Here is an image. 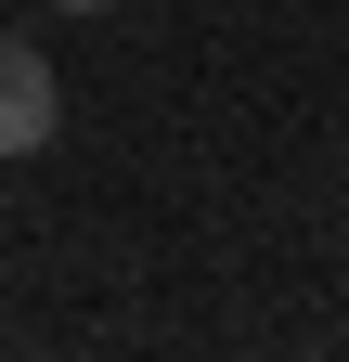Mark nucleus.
<instances>
[{"label": "nucleus", "instance_id": "obj_2", "mask_svg": "<svg viewBox=\"0 0 349 362\" xmlns=\"http://www.w3.org/2000/svg\"><path fill=\"white\" fill-rule=\"evenodd\" d=\"M52 13H117V0H52Z\"/></svg>", "mask_w": 349, "mask_h": 362}, {"label": "nucleus", "instance_id": "obj_1", "mask_svg": "<svg viewBox=\"0 0 349 362\" xmlns=\"http://www.w3.org/2000/svg\"><path fill=\"white\" fill-rule=\"evenodd\" d=\"M52 129H65V78H52V52H26V26H0V168L52 156Z\"/></svg>", "mask_w": 349, "mask_h": 362}]
</instances>
